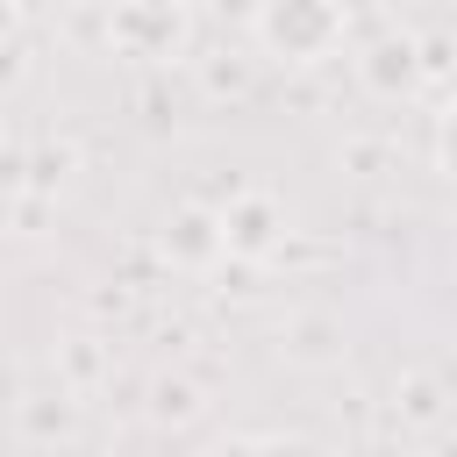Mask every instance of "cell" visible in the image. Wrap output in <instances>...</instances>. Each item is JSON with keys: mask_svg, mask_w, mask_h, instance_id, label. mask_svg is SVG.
I'll use <instances>...</instances> for the list:
<instances>
[{"mask_svg": "<svg viewBox=\"0 0 457 457\" xmlns=\"http://www.w3.org/2000/svg\"><path fill=\"white\" fill-rule=\"evenodd\" d=\"M257 50L278 64H328L343 50L336 0H257Z\"/></svg>", "mask_w": 457, "mask_h": 457, "instance_id": "1", "label": "cell"}, {"mask_svg": "<svg viewBox=\"0 0 457 457\" xmlns=\"http://www.w3.org/2000/svg\"><path fill=\"white\" fill-rule=\"evenodd\" d=\"M107 43L136 64H171L193 43V14H186V0H114Z\"/></svg>", "mask_w": 457, "mask_h": 457, "instance_id": "2", "label": "cell"}, {"mask_svg": "<svg viewBox=\"0 0 457 457\" xmlns=\"http://www.w3.org/2000/svg\"><path fill=\"white\" fill-rule=\"evenodd\" d=\"M157 250H164L179 271H207V264H221V257H228V228H221V214H214V207H171V214H164V236H157Z\"/></svg>", "mask_w": 457, "mask_h": 457, "instance_id": "3", "label": "cell"}, {"mask_svg": "<svg viewBox=\"0 0 457 457\" xmlns=\"http://www.w3.org/2000/svg\"><path fill=\"white\" fill-rule=\"evenodd\" d=\"M357 71H364V86H371L378 100H407V93L421 86V43H414V36H378V43L357 57Z\"/></svg>", "mask_w": 457, "mask_h": 457, "instance_id": "4", "label": "cell"}, {"mask_svg": "<svg viewBox=\"0 0 457 457\" xmlns=\"http://www.w3.org/2000/svg\"><path fill=\"white\" fill-rule=\"evenodd\" d=\"M221 228H228V257H264L278 243V207L264 193H250V200L221 207Z\"/></svg>", "mask_w": 457, "mask_h": 457, "instance_id": "5", "label": "cell"}, {"mask_svg": "<svg viewBox=\"0 0 457 457\" xmlns=\"http://www.w3.org/2000/svg\"><path fill=\"white\" fill-rule=\"evenodd\" d=\"M428 157H436V171L457 186V93L436 107V129H428Z\"/></svg>", "mask_w": 457, "mask_h": 457, "instance_id": "6", "label": "cell"}, {"mask_svg": "<svg viewBox=\"0 0 457 457\" xmlns=\"http://www.w3.org/2000/svg\"><path fill=\"white\" fill-rule=\"evenodd\" d=\"M193 414H200V393H193L186 378H157V400H150V421H164V428H171V421H193Z\"/></svg>", "mask_w": 457, "mask_h": 457, "instance_id": "7", "label": "cell"}]
</instances>
